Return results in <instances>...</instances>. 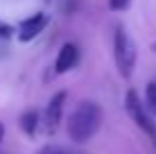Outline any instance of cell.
I'll use <instances>...</instances> for the list:
<instances>
[{"instance_id":"cell-1","label":"cell","mask_w":156,"mask_h":154,"mask_svg":"<svg viewBox=\"0 0 156 154\" xmlns=\"http://www.w3.org/2000/svg\"><path fill=\"white\" fill-rule=\"evenodd\" d=\"M102 125V109L98 102H79L68 120V136L75 143H86L98 134Z\"/></svg>"},{"instance_id":"cell-13","label":"cell","mask_w":156,"mask_h":154,"mask_svg":"<svg viewBox=\"0 0 156 154\" xmlns=\"http://www.w3.org/2000/svg\"><path fill=\"white\" fill-rule=\"evenodd\" d=\"M152 50H154V52H156V43H154V45H152Z\"/></svg>"},{"instance_id":"cell-8","label":"cell","mask_w":156,"mask_h":154,"mask_svg":"<svg viewBox=\"0 0 156 154\" xmlns=\"http://www.w3.org/2000/svg\"><path fill=\"white\" fill-rule=\"evenodd\" d=\"M145 107L152 113H156V82L147 84V91H145Z\"/></svg>"},{"instance_id":"cell-7","label":"cell","mask_w":156,"mask_h":154,"mask_svg":"<svg viewBox=\"0 0 156 154\" xmlns=\"http://www.w3.org/2000/svg\"><path fill=\"white\" fill-rule=\"evenodd\" d=\"M20 129L27 136H34L36 129H39V113H36V111H25V113L20 116Z\"/></svg>"},{"instance_id":"cell-4","label":"cell","mask_w":156,"mask_h":154,"mask_svg":"<svg viewBox=\"0 0 156 154\" xmlns=\"http://www.w3.org/2000/svg\"><path fill=\"white\" fill-rule=\"evenodd\" d=\"M45 25H48V16L41 14V12L34 14V16H30V18H25L23 23L18 25V41L27 43V41L36 39V36L45 30Z\"/></svg>"},{"instance_id":"cell-11","label":"cell","mask_w":156,"mask_h":154,"mask_svg":"<svg viewBox=\"0 0 156 154\" xmlns=\"http://www.w3.org/2000/svg\"><path fill=\"white\" fill-rule=\"evenodd\" d=\"M39 154H66V152H63L61 147H52V145H48V147H43Z\"/></svg>"},{"instance_id":"cell-9","label":"cell","mask_w":156,"mask_h":154,"mask_svg":"<svg viewBox=\"0 0 156 154\" xmlns=\"http://www.w3.org/2000/svg\"><path fill=\"white\" fill-rule=\"evenodd\" d=\"M129 5H131V0H109L111 12H125V9H129Z\"/></svg>"},{"instance_id":"cell-5","label":"cell","mask_w":156,"mask_h":154,"mask_svg":"<svg viewBox=\"0 0 156 154\" xmlns=\"http://www.w3.org/2000/svg\"><path fill=\"white\" fill-rule=\"evenodd\" d=\"M66 91H59L52 95V100L48 102V109H45V125H48V131H55L57 125L61 123V113H63V102H66Z\"/></svg>"},{"instance_id":"cell-10","label":"cell","mask_w":156,"mask_h":154,"mask_svg":"<svg viewBox=\"0 0 156 154\" xmlns=\"http://www.w3.org/2000/svg\"><path fill=\"white\" fill-rule=\"evenodd\" d=\"M14 32H16V30H14L9 23L0 20V39H12V36H14Z\"/></svg>"},{"instance_id":"cell-2","label":"cell","mask_w":156,"mask_h":154,"mask_svg":"<svg viewBox=\"0 0 156 154\" xmlns=\"http://www.w3.org/2000/svg\"><path fill=\"white\" fill-rule=\"evenodd\" d=\"M113 57H115L118 73L122 77H131L133 68H136V43L131 41L129 32L122 25H118L113 34Z\"/></svg>"},{"instance_id":"cell-3","label":"cell","mask_w":156,"mask_h":154,"mask_svg":"<svg viewBox=\"0 0 156 154\" xmlns=\"http://www.w3.org/2000/svg\"><path fill=\"white\" fill-rule=\"evenodd\" d=\"M125 109H127L129 118L140 127L145 134H149L156 141V125L152 123V118H149V113H147V107L140 102V98H138L136 91H127V95H125Z\"/></svg>"},{"instance_id":"cell-6","label":"cell","mask_w":156,"mask_h":154,"mask_svg":"<svg viewBox=\"0 0 156 154\" xmlns=\"http://www.w3.org/2000/svg\"><path fill=\"white\" fill-rule=\"evenodd\" d=\"M79 61V50L75 43H63L61 50H59L57 55V61H55V70L59 73V75H63V73H68L70 68L77 66Z\"/></svg>"},{"instance_id":"cell-12","label":"cell","mask_w":156,"mask_h":154,"mask_svg":"<svg viewBox=\"0 0 156 154\" xmlns=\"http://www.w3.org/2000/svg\"><path fill=\"white\" fill-rule=\"evenodd\" d=\"M2 138H5V125L0 123V143H2Z\"/></svg>"}]
</instances>
